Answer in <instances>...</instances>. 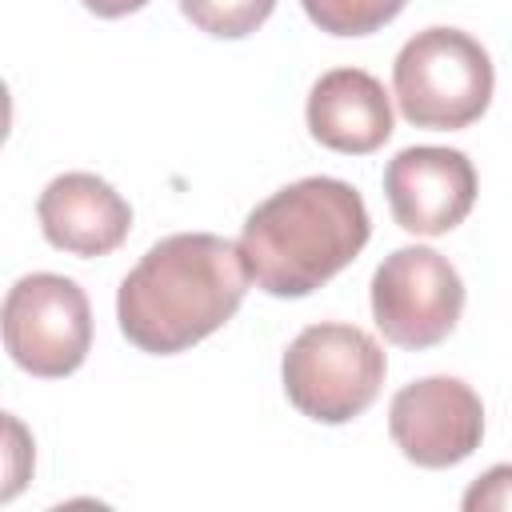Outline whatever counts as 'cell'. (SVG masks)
<instances>
[{"label": "cell", "instance_id": "obj_1", "mask_svg": "<svg viewBox=\"0 0 512 512\" xmlns=\"http://www.w3.org/2000/svg\"><path fill=\"white\" fill-rule=\"evenodd\" d=\"M248 280L240 244L212 232L164 236L120 280V332L152 356L184 352L232 320Z\"/></svg>", "mask_w": 512, "mask_h": 512}, {"label": "cell", "instance_id": "obj_2", "mask_svg": "<svg viewBox=\"0 0 512 512\" xmlns=\"http://www.w3.org/2000/svg\"><path fill=\"white\" fill-rule=\"evenodd\" d=\"M372 236L360 192L336 176H304L256 204L240 232L248 276L268 296H308L348 268Z\"/></svg>", "mask_w": 512, "mask_h": 512}, {"label": "cell", "instance_id": "obj_3", "mask_svg": "<svg viewBox=\"0 0 512 512\" xmlns=\"http://www.w3.org/2000/svg\"><path fill=\"white\" fill-rule=\"evenodd\" d=\"M492 60L480 40L460 28L416 32L392 64L396 104L416 128H468L492 104Z\"/></svg>", "mask_w": 512, "mask_h": 512}, {"label": "cell", "instance_id": "obj_4", "mask_svg": "<svg viewBox=\"0 0 512 512\" xmlns=\"http://www.w3.org/2000/svg\"><path fill=\"white\" fill-rule=\"evenodd\" d=\"M284 392L316 424H348L380 396L384 348L356 324H308L284 352Z\"/></svg>", "mask_w": 512, "mask_h": 512}, {"label": "cell", "instance_id": "obj_5", "mask_svg": "<svg viewBox=\"0 0 512 512\" xmlns=\"http://www.w3.org/2000/svg\"><path fill=\"white\" fill-rule=\"evenodd\" d=\"M4 348L40 376H72L92 348V308L76 280L56 272L20 276L4 296Z\"/></svg>", "mask_w": 512, "mask_h": 512}, {"label": "cell", "instance_id": "obj_6", "mask_svg": "<svg viewBox=\"0 0 512 512\" xmlns=\"http://www.w3.org/2000/svg\"><path fill=\"white\" fill-rule=\"evenodd\" d=\"M464 312V280L436 248L408 244L384 256L372 276V320L396 348L440 344Z\"/></svg>", "mask_w": 512, "mask_h": 512}, {"label": "cell", "instance_id": "obj_7", "mask_svg": "<svg viewBox=\"0 0 512 512\" xmlns=\"http://www.w3.org/2000/svg\"><path fill=\"white\" fill-rule=\"evenodd\" d=\"M388 432L404 460L420 468H452L480 448L484 404L472 384L456 376H424L392 396Z\"/></svg>", "mask_w": 512, "mask_h": 512}, {"label": "cell", "instance_id": "obj_8", "mask_svg": "<svg viewBox=\"0 0 512 512\" xmlns=\"http://www.w3.org/2000/svg\"><path fill=\"white\" fill-rule=\"evenodd\" d=\"M384 196L404 232L444 236L476 204V168L460 148H404L384 168Z\"/></svg>", "mask_w": 512, "mask_h": 512}, {"label": "cell", "instance_id": "obj_9", "mask_svg": "<svg viewBox=\"0 0 512 512\" xmlns=\"http://www.w3.org/2000/svg\"><path fill=\"white\" fill-rule=\"evenodd\" d=\"M36 216H40L44 240L72 256H108L124 244L132 228L128 200L92 172L56 176L40 192Z\"/></svg>", "mask_w": 512, "mask_h": 512}, {"label": "cell", "instance_id": "obj_10", "mask_svg": "<svg viewBox=\"0 0 512 512\" xmlns=\"http://www.w3.org/2000/svg\"><path fill=\"white\" fill-rule=\"evenodd\" d=\"M308 132L344 156H368L392 136L384 84L364 68H332L308 92Z\"/></svg>", "mask_w": 512, "mask_h": 512}, {"label": "cell", "instance_id": "obj_11", "mask_svg": "<svg viewBox=\"0 0 512 512\" xmlns=\"http://www.w3.org/2000/svg\"><path fill=\"white\" fill-rule=\"evenodd\" d=\"M308 20L328 36H368L392 24L408 0H300Z\"/></svg>", "mask_w": 512, "mask_h": 512}, {"label": "cell", "instance_id": "obj_12", "mask_svg": "<svg viewBox=\"0 0 512 512\" xmlns=\"http://www.w3.org/2000/svg\"><path fill=\"white\" fill-rule=\"evenodd\" d=\"M276 0H180V12L208 36L240 40L272 16Z\"/></svg>", "mask_w": 512, "mask_h": 512}, {"label": "cell", "instance_id": "obj_13", "mask_svg": "<svg viewBox=\"0 0 512 512\" xmlns=\"http://www.w3.org/2000/svg\"><path fill=\"white\" fill-rule=\"evenodd\" d=\"M464 512H512V464H496L464 492Z\"/></svg>", "mask_w": 512, "mask_h": 512}, {"label": "cell", "instance_id": "obj_14", "mask_svg": "<svg viewBox=\"0 0 512 512\" xmlns=\"http://www.w3.org/2000/svg\"><path fill=\"white\" fill-rule=\"evenodd\" d=\"M88 12L104 16V20H116V16H128V12H140L148 0H80Z\"/></svg>", "mask_w": 512, "mask_h": 512}]
</instances>
